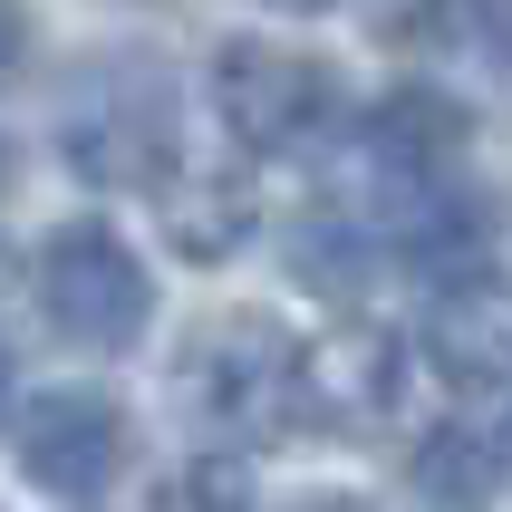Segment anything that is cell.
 Returning <instances> with one entry per match:
<instances>
[{
  "mask_svg": "<svg viewBox=\"0 0 512 512\" xmlns=\"http://www.w3.org/2000/svg\"><path fill=\"white\" fill-rule=\"evenodd\" d=\"M58 145H68V165L87 184H165V165H174V87H165V68H136V58L87 68L68 87V107H58Z\"/></svg>",
  "mask_w": 512,
  "mask_h": 512,
  "instance_id": "cell-1",
  "label": "cell"
},
{
  "mask_svg": "<svg viewBox=\"0 0 512 512\" xmlns=\"http://www.w3.org/2000/svg\"><path fill=\"white\" fill-rule=\"evenodd\" d=\"M39 310L78 348H126L145 329V310H155V281L107 223H68L39 242Z\"/></svg>",
  "mask_w": 512,
  "mask_h": 512,
  "instance_id": "cell-2",
  "label": "cell"
},
{
  "mask_svg": "<svg viewBox=\"0 0 512 512\" xmlns=\"http://www.w3.org/2000/svg\"><path fill=\"white\" fill-rule=\"evenodd\" d=\"M213 107H223V126L252 145V155H290V145H310L319 126H329L339 87H329L319 58L281 49V39H232V49L213 58Z\"/></svg>",
  "mask_w": 512,
  "mask_h": 512,
  "instance_id": "cell-3",
  "label": "cell"
},
{
  "mask_svg": "<svg viewBox=\"0 0 512 512\" xmlns=\"http://www.w3.org/2000/svg\"><path fill=\"white\" fill-rule=\"evenodd\" d=\"M184 406H194L213 435L271 426L290 406V339L271 319H252V310L194 329V348H184Z\"/></svg>",
  "mask_w": 512,
  "mask_h": 512,
  "instance_id": "cell-4",
  "label": "cell"
},
{
  "mask_svg": "<svg viewBox=\"0 0 512 512\" xmlns=\"http://www.w3.org/2000/svg\"><path fill=\"white\" fill-rule=\"evenodd\" d=\"M397 339L377 329V319H339V329H319L310 348H290V406L310 416V426H377L387 406H397Z\"/></svg>",
  "mask_w": 512,
  "mask_h": 512,
  "instance_id": "cell-5",
  "label": "cell"
},
{
  "mask_svg": "<svg viewBox=\"0 0 512 512\" xmlns=\"http://www.w3.org/2000/svg\"><path fill=\"white\" fill-rule=\"evenodd\" d=\"M20 464H29L39 493L87 503V493H107L116 474H126V416H116L97 387H58V397H39L20 416Z\"/></svg>",
  "mask_w": 512,
  "mask_h": 512,
  "instance_id": "cell-6",
  "label": "cell"
},
{
  "mask_svg": "<svg viewBox=\"0 0 512 512\" xmlns=\"http://www.w3.org/2000/svg\"><path fill=\"white\" fill-rule=\"evenodd\" d=\"M426 348H435V368L464 377V387L512 377V281H493V271H455L445 300H435V319H426Z\"/></svg>",
  "mask_w": 512,
  "mask_h": 512,
  "instance_id": "cell-7",
  "label": "cell"
},
{
  "mask_svg": "<svg viewBox=\"0 0 512 512\" xmlns=\"http://www.w3.org/2000/svg\"><path fill=\"white\" fill-rule=\"evenodd\" d=\"M165 242L184 261H232L252 242V184L242 174H174L165 184Z\"/></svg>",
  "mask_w": 512,
  "mask_h": 512,
  "instance_id": "cell-8",
  "label": "cell"
},
{
  "mask_svg": "<svg viewBox=\"0 0 512 512\" xmlns=\"http://www.w3.org/2000/svg\"><path fill=\"white\" fill-rule=\"evenodd\" d=\"M455 145H464V116L445 107V97H426V87H406V97H387V107L368 116V155L387 174H445L455 165Z\"/></svg>",
  "mask_w": 512,
  "mask_h": 512,
  "instance_id": "cell-9",
  "label": "cell"
},
{
  "mask_svg": "<svg viewBox=\"0 0 512 512\" xmlns=\"http://www.w3.org/2000/svg\"><path fill=\"white\" fill-rule=\"evenodd\" d=\"M165 512H252V464L242 455H194L174 474Z\"/></svg>",
  "mask_w": 512,
  "mask_h": 512,
  "instance_id": "cell-10",
  "label": "cell"
},
{
  "mask_svg": "<svg viewBox=\"0 0 512 512\" xmlns=\"http://www.w3.org/2000/svg\"><path fill=\"white\" fill-rule=\"evenodd\" d=\"M416 484H426V493H445V484L474 493V484H484V464L464 455V435H426V455H416Z\"/></svg>",
  "mask_w": 512,
  "mask_h": 512,
  "instance_id": "cell-11",
  "label": "cell"
},
{
  "mask_svg": "<svg viewBox=\"0 0 512 512\" xmlns=\"http://www.w3.org/2000/svg\"><path fill=\"white\" fill-rule=\"evenodd\" d=\"M20 49H29V20H20V0H0V78L20 68Z\"/></svg>",
  "mask_w": 512,
  "mask_h": 512,
  "instance_id": "cell-12",
  "label": "cell"
},
{
  "mask_svg": "<svg viewBox=\"0 0 512 512\" xmlns=\"http://www.w3.org/2000/svg\"><path fill=\"white\" fill-rule=\"evenodd\" d=\"M290 512H368V503H348V493H319V503H290Z\"/></svg>",
  "mask_w": 512,
  "mask_h": 512,
  "instance_id": "cell-13",
  "label": "cell"
},
{
  "mask_svg": "<svg viewBox=\"0 0 512 512\" xmlns=\"http://www.w3.org/2000/svg\"><path fill=\"white\" fill-rule=\"evenodd\" d=\"M0 194H10V145H0Z\"/></svg>",
  "mask_w": 512,
  "mask_h": 512,
  "instance_id": "cell-14",
  "label": "cell"
},
{
  "mask_svg": "<svg viewBox=\"0 0 512 512\" xmlns=\"http://www.w3.org/2000/svg\"><path fill=\"white\" fill-rule=\"evenodd\" d=\"M281 10H329V0H281Z\"/></svg>",
  "mask_w": 512,
  "mask_h": 512,
  "instance_id": "cell-15",
  "label": "cell"
},
{
  "mask_svg": "<svg viewBox=\"0 0 512 512\" xmlns=\"http://www.w3.org/2000/svg\"><path fill=\"white\" fill-rule=\"evenodd\" d=\"M503 464H512V416H503Z\"/></svg>",
  "mask_w": 512,
  "mask_h": 512,
  "instance_id": "cell-16",
  "label": "cell"
}]
</instances>
